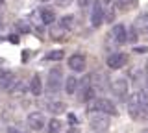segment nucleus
Returning <instances> with one entry per match:
<instances>
[{
	"mask_svg": "<svg viewBox=\"0 0 148 133\" xmlns=\"http://www.w3.org/2000/svg\"><path fill=\"white\" fill-rule=\"evenodd\" d=\"M106 20H108V22H113L115 20V11L113 10H109L108 13H106Z\"/></svg>",
	"mask_w": 148,
	"mask_h": 133,
	"instance_id": "393cba45",
	"label": "nucleus"
},
{
	"mask_svg": "<svg viewBox=\"0 0 148 133\" xmlns=\"http://www.w3.org/2000/svg\"><path fill=\"white\" fill-rule=\"evenodd\" d=\"M128 80L126 78H117V80H113V83H111V93L117 96L119 100H126L128 96Z\"/></svg>",
	"mask_w": 148,
	"mask_h": 133,
	"instance_id": "423d86ee",
	"label": "nucleus"
},
{
	"mask_svg": "<svg viewBox=\"0 0 148 133\" xmlns=\"http://www.w3.org/2000/svg\"><path fill=\"white\" fill-rule=\"evenodd\" d=\"M80 102H85L89 104L91 100H95V87L91 83V78H85L82 81V89H80V96H78Z\"/></svg>",
	"mask_w": 148,
	"mask_h": 133,
	"instance_id": "6e6552de",
	"label": "nucleus"
},
{
	"mask_svg": "<svg viewBox=\"0 0 148 133\" xmlns=\"http://www.w3.org/2000/svg\"><path fill=\"white\" fill-rule=\"evenodd\" d=\"M26 124L30 126L32 131H41L46 126V118H45V115L41 111H34V113H30L26 117Z\"/></svg>",
	"mask_w": 148,
	"mask_h": 133,
	"instance_id": "39448f33",
	"label": "nucleus"
},
{
	"mask_svg": "<svg viewBox=\"0 0 148 133\" xmlns=\"http://www.w3.org/2000/svg\"><path fill=\"white\" fill-rule=\"evenodd\" d=\"M128 111H130V117H132L133 120H143V113H141V107H139V102H137L135 94H132L130 100H128Z\"/></svg>",
	"mask_w": 148,
	"mask_h": 133,
	"instance_id": "f8f14e48",
	"label": "nucleus"
},
{
	"mask_svg": "<svg viewBox=\"0 0 148 133\" xmlns=\"http://www.w3.org/2000/svg\"><path fill=\"white\" fill-rule=\"evenodd\" d=\"M111 37H113L115 43L124 44L128 41V28L124 24H115L113 28H111Z\"/></svg>",
	"mask_w": 148,
	"mask_h": 133,
	"instance_id": "9d476101",
	"label": "nucleus"
},
{
	"mask_svg": "<svg viewBox=\"0 0 148 133\" xmlns=\"http://www.w3.org/2000/svg\"><path fill=\"white\" fill-rule=\"evenodd\" d=\"M58 2V6H61V8H65V6H69V4L72 2V0H56Z\"/></svg>",
	"mask_w": 148,
	"mask_h": 133,
	"instance_id": "cd10ccee",
	"label": "nucleus"
},
{
	"mask_svg": "<svg viewBox=\"0 0 148 133\" xmlns=\"http://www.w3.org/2000/svg\"><path fill=\"white\" fill-rule=\"evenodd\" d=\"M146 87H148V81H146Z\"/></svg>",
	"mask_w": 148,
	"mask_h": 133,
	"instance_id": "c9c22d12",
	"label": "nucleus"
},
{
	"mask_svg": "<svg viewBox=\"0 0 148 133\" xmlns=\"http://www.w3.org/2000/svg\"><path fill=\"white\" fill-rule=\"evenodd\" d=\"M104 20H106V11L102 8V0H96L91 8V26L92 28H98V26H102Z\"/></svg>",
	"mask_w": 148,
	"mask_h": 133,
	"instance_id": "20e7f679",
	"label": "nucleus"
},
{
	"mask_svg": "<svg viewBox=\"0 0 148 133\" xmlns=\"http://www.w3.org/2000/svg\"><path fill=\"white\" fill-rule=\"evenodd\" d=\"M69 120H71V122H74V124H76V117H74V115H69Z\"/></svg>",
	"mask_w": 148,
	"mask_h": 133,
	"instance_id": "2f4dec72",
	"label": "nucleus"
},
{
	"mask_svg": "<svg viewBox=\"0 0 148 133\" xmlns=\"http://www.w3.org/2000/svg\"><path fill=\"white\" fill-rule=\"evenodd\" d=\"M39 15H41V22H43L45 26H52L56 22V13H54V10H50V8H43Z\"/></svg>",
	"mask_w": 148,
	"mask_h": 133,
	"instance_id": "dca6fc26",
	"label": "nucleus"
},
{
	"mask_svg": "<svg viewBox=\"0 0 148 133\" xmlns=\"http://www.w3.org/2000/svg\"><path fill=\"white\" fill-rule=\"evenodd\" d=\"M13 85H15V74L8 68H0V89L9 91Z\"/></svg>",
	"mask_w": 148,
	"mask_h": 133,
	"instance_id": "9b49d317",
	"label": "nucleus"
},
{
	"mask_svg": "<svg viewBox=\"0 0 148 133\" xmlns=\"http://www.w3.org/2000/svg\"><path fill=\"white\" fill-rule=\"evenodd\" d=\"M133 26H135V30L139 31V33H148V13H141V15H137Z\"/></svg>",
	"mask_w": 148,
	"mask_h": 133,
	"instance_id": "2eb2a0df",
	"label": "nucleus"
},
{
	"mask_svg": "<svg viewBox=\"0 0 148 133\" xmlns=\"http://www.w3.org/2000/svg\"><path fill=\"white\" fill-rule=\"evenodd\" d=\"M59 26H61L63 30H72V28H74V17H72V15H65V17H61V20H59Z\"/></svg>",
	"mask_w": 148,
	"mask_h": 133,
	"instance_id": "4be33fe9",
	"label": "nucleus"
},
{
	"mask_svg": "<svg viewBox=\"0 0 148 133\" xmlns=\"http://www.w3.org/2000/svg\"><path fill=\"white\" fill-rule=\"evenodd\" d=\"M63 57H65V52H63V50H52V52H48L45 56L46 61H61Z\"/></svg>",
	"mask_w": 148,
	"mask_h": 133,
	"instance_id": "aec40b11",
	"label": "nucleus"
},
{
	"mask_svg": "<svg viewBox=\"0 0 148 133\" xmlns=\"http://www.w3.org/2000/svg\"><path fill=\"white\" fill-rule=\"evenodd\" d=\"M67 133H78V130H74V128H71V130H69Z\"/></svg>",
	"mask_w": 148,
	"mask_h": 133,
	"instance_id": "473e14b6",
	"label": "nucleus"
},
{
	"mask_svg": "<svg viewBox=\"0 0 148 133\" xmlns=\"http://www.w3.org/2000/svg\"><path fill=\"white\" fill-rule=\"evenodd\" d=\"M126 63H128V56L122 54V52H113L106 59V65H108L111 70H119V68H122Z\"/></svg>",
	"mask_w": 148,
	"mask_h": 133,
	"instance_id": "0eeeda50",
	"label": "nucleus"
},
{
	"mask_svg": "<svg viewBox=\"0 0 148 133\" xmlns=\"http://www.w3.org/2000/svg\"><path fill=\"white\" fill-rule=\"evenodd\" d=\"M17 28L21 30V31H30V26H26L22 20H21V22H17Z\"/></svg>",
	"mask_w": 148,
	"mask_h": 133,
	"instance_id": "a878e982",
	"label": "nucleus"
},
{
	"mask_svg": "<svg viewBox=\"0 0 148 133\" xmlns=\"http://www.w3.org/2000/svg\"><path fill=\"white\" fill-rule=\"evenodd\" d=\"M46 109H48L50 113H54V115H61V113L67 111V105H65V102L54 100V102H46Z\"/></svg>",
	"mask_w": 148,
	"mask_h": 133,
	"instance_id": "f3484780",
	"label": "nucleus"
},
{
	"mask_svg": "<svg viewBox=\"0 0 148 133\" xmlns=\"http://www.w3.org/2000/svg\"><path fill=\"white\" fill-rule=\"evenodd\" d=\"M69 68H71L72 72H83L87 67V59L83 54H72L71 57H69Z\"/></svg>",
	"mask_w": 148,
	"mask_h": 133,
	"instance_id": "1a4fd4ad",
	"label": "nucleus"
},
{
	"mask_svg": "<svg viewBox=\"0 0 148 133\" xmlns=\"http://www.w3.org/2000/svg\"><path fill=\"white\" fill-rule=\"evenodd\" d=\"M146 50H148L146 46H137V48H135V52H137V54H145Z\"/></svg>",
	"mask_w": 148,
	"mask_h": 133,
	"instance_id": "c756f323",
	"label": "nucleus"
},
{
	"mask_svg": "<svg viewBox=\"0 0 148 133\" xmlns=\"http://www.w3.org/2000/svg\"><path fill=\"white\" fill-rule=\"evenodd\" d=\"M87 111H91V113H104V115H111V117L119 115L115 104L111 102V100H108V98H95V100H91V102L87 104Z\"/></svg>",
	"mask_w": 148,
	"mask_h": 133,
	"instance_id": "f257e3e1",
	"label": "nucleus"
},
{
	"mask_svg": "<svg viewBox=\"0 0 148 133\" xmlns=\"http://www.w3.org/2000/svg\"><path fill=\"white\" fill-rule=\"evenodd\" d=\"M78 87H80V80L76 76H69L65 80V91H67V94H74L78 91Z\"/></svg>",
	"mask_w": 148,
	"mask_h": 133,
	"instance_id": "a211bd4d",
	"label": "nucleus"
},
{
	"mask_svg": "<svg viewBox=\"0 0 148 133\" xmlns=\"http://www.w3.org/2000/svg\"><path fill=\"white\" fill-rule=\"evenodd\" d=\"M28 89H30V93L34 94V96H39L41 93H43V81H41V76L39 74H34V76H32Z\"/></svg>",
	"mask_w": 148,
	"mask_h": 133,
	"instance_id": "4468645a",
	"label": "nucleus"
},
{
	"mask_svg": "<svg viewBox=\"0 0 148 133\" xmlns=\"http://www.w3.org/2000/svg\"><path fill=\"white\" fill-rule=\"evenodd\" d=\"M61 80H63L61 68H59V67L50 68L48 78H46V89H48L50 93H56V91H59V87H61Z\"/></svg>",
	"mask_w": 148,
	"mask_h": 133,
	"instance_id": "7ed1b4c3",
	"label": "nucleus"
},
{
	"mask_svg": "<svg viewBox=\"0 0 148 133\" xmlns=\"http://www.w3.org/2000/svg\"><path fill=\"white\" fill-rule=\"evenodd\" d=\"M41 2H50V0H41Z\"/></svg>",
	"mask_w": 148,
	"mask_h": 133,
	"instance_id": "f704fd0d",
	"label": "nucleus"
},
{
	"mask_svg": "<svg viewBox=\"0 0 148 133\" xmlns=\"http://www.w3.org/2000/svg\"><path fill=\"white\" fill-rule=\"evenodd\" d=\"M135 98H137V102H139V107H141L143 120H145V118L148 117V93H146V91H137Z\"/></svg>",
	"mask_w": 148,
	"mask_h": 133,
	"instance_id": "ddd939ff",
	"label": "nucleus"
},
{
	"mask_svg": "<svg viewBox=\"0 0 148 133\" xmlns=\"http://www.w3.org/2000/svg\"><path fill=\"white\" fill-rule=\"evenodd\" d=\"M135 0H117V8L119 10H126L130 4H133Z\"/></svg>",
	"mask_w": 148,
	"mask_h": 133,
	"instance_id": "b1692460",
	"label": "nucleus"
},
{
	"mask_svg": "<svg viewBox=\"0 0 148 133\" xmlns=\"http://www.w3.org/2000/svg\"><path fill=\"white\" fill-rule=\"evenodd\" d=\"M89 2H91V0H78L80 8H87V6H89Z\"/></svg>",
	"mask_w": 148,
	"mask_h": 133,
	"instance_id": "c85d7f7f",
	"label": "nucleus"
},
{
	"mask_svg": "<svg viewBox=\"0 0 148 133\" xmlns=\"http://www.w3.org/2000/svg\"><path fill=\"white\" fill-rule=\"evenodd\" d=\"M137 35H139V31L135 30V26H132L130 31H128V41H130V43H135V41H137Z\"/></svg>",
	"mask_w": 148,
	"mask_h": 133,
	"instance_id": "5701e85b",
	"label": "nucleus"
},
{
	"mask_svg": "<svg viewBox=\"0 0 148 133\" xmlns=\"http://www.w3.org/2000/svg\"><path fill=\"white\" fill-rule=\"evenodd\" d=\"M63 33H65V30H63L59 24L50 28V37H52L54 41H61V39H65V37H63Z\"/></svg>",
	"mask_w": 148,
	"mask_h": 133,
	"instance_id": "412c9836",
	"label": "nucleus"
},
{
	"mask_svg": "<svg viewBox=\"0 0 148 133\" xmlns=\"http://www.w3.org/2000/svg\"><path fill=\"white\" fill-rule=\"evenodd\" d=\"M8 133H26V131H24V130H21V128H15V126H11V128L8 130Z\"/></svg>",
	"mask_w": 148,
	"mask_h": 133,
	"instance_id": "bb28decb",
	"label": "nucleus"
},
{
	"mask_svg": "<svg viewBox=\"0 0 148 133\" xmlns=\"http://www.w3.org/2000/svg\"><path fill=\"white\" fill-rule=\"evenodd\" d=\"M59 131H61V120H58V118L48 120V124H46V133H59Z\"/></svg>",
	"mask_w": 148,
	"mask_h": 133,
	"instance_id": "6ab92c4d",
	"label": "nucleus"
},
{
	"mask_svg": "<svg viewBox=\"0 0 148 133\" xmlns=\"http://www.w3.org/2000/svg\"><path fill=\"white\" fill-rule=\"evenodd\" d=\"M102 2H106V4H109V2H111V0H102Z\"/></svg>",
	"mask_w": 148,
	"mask_h": 133,
	"instance_id": "72a5a7b5",
	"label": "nucleus"
},
{
	"mask_svg": "<svg viewBox=\"0 0 148 133\" xmlns=\"http://www.w3.org/2000/svg\"><path fill=\"white\" fill-rule=\"evenodd\" d=\"M91 130L96 131V133H104L109 130V115H104V113H96L91 117Z\"/></svg>",
	"mask_w": 148,
	"mask_h": 133,
	"instance_id": "f03ea898",
	"label": "nucleus"
},
{
	"mask_svg": "<svg viewBox=\"0 0 148 133\" xmlns=\"http://www.w3.org/2000/svg\"><path fill=\"white\" fill-rule=\"evenodd\" d=\"M9 41H11V43H18V37L17 35H9Z\"/></svg>",
	"mask_w": 148,
	"mask_h": 133,
	"instance_id": "7c9ffc66",
	"label": "nucleus"
}]
</instances>
